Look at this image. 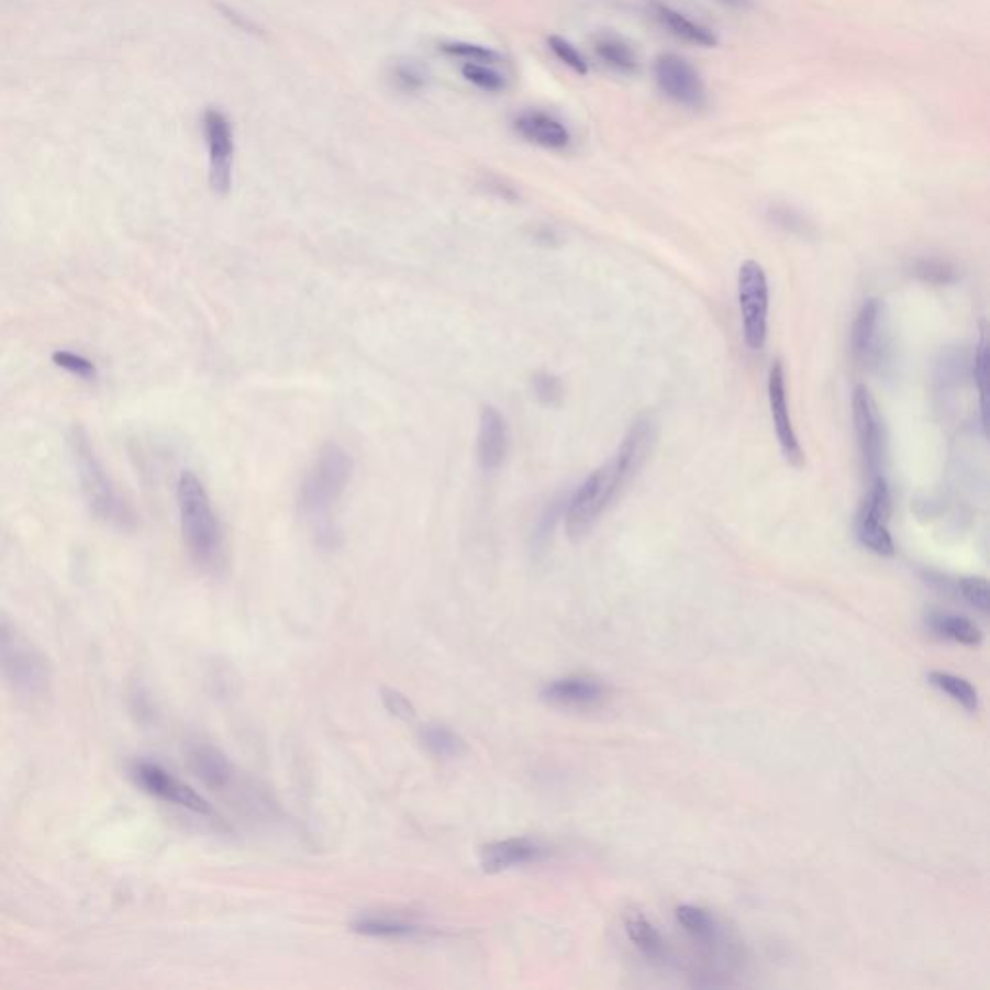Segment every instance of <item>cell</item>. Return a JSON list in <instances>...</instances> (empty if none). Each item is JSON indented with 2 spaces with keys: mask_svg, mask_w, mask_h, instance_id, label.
<instances>
[{
  "mask_svg": "<svg viewBox=\"0 0 990 990\" xmlns=\"http://www.w3.org/2000/svg\"><path fill=\"white\" fill-rule=\"evenodd\" d=\"M177 501L188 554L203 571H218L223 564V531L202 480L192 470L178 478Z\"/></svg>",
  "mask_w": 990,
  "mask_h": 990,
  "instance_id": "cell-1",
  "label": "cell"
},
{
  "mask_svg": "<svg viewBox=\"0 0 990 990\" xmlns=\"http://www.w3.org/2000/svg\"><path fill=\"white\" fill-rule=\"evenodd\" d=\"M353 470V457L341 445H325L300 483V515L312 523L325 521L348 488Z\"/></svg>",
  "mask_w": 990,
  "mask_h": 990,
  "instance_id": "cell-2",
  "label": "cell"
},
{
  "mask_svg": "<svg viewBox=\"0 0 990 990\" xmlns=\"http://www.w3.org/2000/svg\"><path fill=\"white\" fill-rule=\"evenodd\" d=\"M629 480L615 457L585 478L565 508V531L571 540H580L594 529L613 501L618 500Z\"/></svg>",
  "mask_w": 990,
  "mask_h": 990,
  "instance_id": "cell-3",
  "label": "cell"
},
{
  "mask_svg": "<svg viewBox=\"0 0 990 990\" xmlns=\"http://www.w3.org/2000/svg\"><path fill=\"white\" fill-rule=\"evenodd\" d=\"M70 445H73L76 467L80 470L78 475L81 478V486H84L86 498H88L93 513L99 519L107 521V523H129V509L122 503L119 493L114 491L113 486L109 482L105 470L99 465V460L96 459V453L91 449L88 435L84 434L80 427H76L73 435H70Z\"/></svg>",
  "mask_w": 990,
  "mask_h": 990,
  "instance_id": "cell-4",
  "label": "cell"
},
{
  "mask_svg": "<svg viewBox=\"0 0 990 990\" xmlns=\"http://www.w3.org/2000/svg\"><path fill=\"white\" fill-rule=\"evenodd\" d=\"M737 297H739L743 337L750 351H760L768 337V307L770 290L765 267L755 259H747L737 275Z\"/></svg>",
  "mask_w": 990,
  "mask_h": 990,
  "instance_id": "cell-5",
  "label": "cell"
},
{
  "mask_svg": "<svg viewBox=\"0 0 990 990\" xmlns=\"http://www.w3.org/2000/svg\"><path fill=\"white\" fill-rule=\"evenodd\" d=\"M892 513V493L882 475L872 476L869 496L863 501L861 511L857 515V540L863 548L869 549L880 557L896 554L894 538L888 531V519Z\"/></svg>",
  "mask_w": 990,
  "mask_h": 990,
  "instance_id": "cell-6",
  "label": "cell"
},
{
  "mask_svg": "<svg viewBox=\"0 0 990 990\" xmlns=\"http://www.w3.org/2000/svg\"><path fill=\"white\" fill-rule=\"evenodd\" d=\"M854 422L863 467L869 472L870 478L882 475L886 455L885 422L878 411L877 401L867 386L855 387Z\"/></svg>",
  "mask_w": 990,
  "mask_h": 990,
  "instance_id": "cell-7",
  "label": "cell"
},
{
  "mask_svg": "<svg viewBox=\"0 0 990 990\" xmlns=\"http://www.w3.org/2000/svg\"><path fill=\"white\" fill-rule=\"evenodd\" d=\"M654 78L664 96L676 101L677 105L689 109H702L709 101L707 88L701 74L687 58L666 53L654 63Z\"/></svg>",
  "mask_w": 990,
  "mask_h": 990,
  "instance_id": "cell-8",
  "label": "cell"
},
{
  "mask_svg": "<svg viewBox=\"0 0 990 990\" xmlns=\"http://www.w3.org/2000/svg\"><path fill=\"white\" fill-rule=\"evenodd\" d=\"M130 776L136 781L137 788L144 789L145 793H149L154 798L182 807L186 811H192L196 814H205V816L213 814L210 803L198 791H193L190 786H186L185 781L178 780L173 774L167 772L163 766L154 765V763H136L130 768Z\"/></svg>",
  "mask_w": 990,
  "mask_h": 990,
  "instance_id": "cell-9",
  "label": "cell"
},
{
  "mask_svg": "<svg viewBox=\"0 0 990 990\" xmlns=\"http://www.w3.org/2000/svg\"><path fill=\"white\" fill-rule=\"evenodd\" d=\"M205 142L210 149V185L218 196H226L233 186L234 140L231 122L218 109L203 114Z\"/></svg>",
  "mask_w": 990,
  "mask_h": 990,
  "instance_id": "cell-10",
  "label": "cell"
},
{
  "mask_svg": "<svg viewBox=\"0 0 990 990\" xmlns=\"http://www.w3.org/2000/svg\"><path fill=\"white\" fill-rule=\"evenodd\" d=\"M768 401L772 411L774 427L780 442L781 455L791 467L801 468L805 465V453L799 443L796 427L789 416L788 389H786V370L780 360H776L768 374Z\"/></svg>",
  "mask_w": 990,
  "mask_h": 990,
  "instance_id": "cell-11",
  "label": "cell"
},
{
  "mask_svg": "<svg viewBox=\"0 0 990 990\" xmlns=\"http://www.w3.org/2000/svg\"><path fill=\"white\" fill-rule=\"evenodd\" d=\"M852 348L855 360L867 368H877L882 363L886 351V308L882 300L863 302L854 323Z\"/></svg>",
  "mask_w": 990,
  "mask_h": 990,
  "instance_id": "cell-12",
  "label": "cell"
},
{
  "mask_svg": "<svg viewBox=\"0 0 990 990\" xmlns=\"http://www.w3.org/2000/svg\"><path fill=\"white\" fill-rule=\"evenodd\" d=\"M608 687L600 679L590 676H569L556 679L544 687L542 701L549 707L567 710L594 709L604 702Z\"/></svg>",
  "mask_w": 990,
  "mask_h": 990,
  "instance_id": "cell-13",
  "label": "cell"
},
{
  "mask_svg": "<svg viewBox=\"0 0 990 990\" xmlns=\"http://www.w3.org/2000/svg\"><path fill=\"white\" fill-rule=\"evenodd\" d=\"M511 447V432L508 420L496 407H483L478 424V442L476 455L486 472H496L503 467Z\"/></svg>",
  "mask_w": 990,
  "mask_h": 990,
  "instance_id": "cell-14",
  "label": "cell"
},
{
  "mask_svg": "<svg viewBox=\"0 0 990 990\" xmlns=\"http://www.w3.org/2000/svg\"><path fill=\"white\" fill-rule=\"evenodd\" d=\"M548 847L529 837H511L482 847L480 865L486 872L496 875L503 870L516 869L531 863H538L548 857Z\"/></svg>",
  "mask_w": 990,
  "mask_h": 990,
  "instance_id": "cell-15",
  "label": "cell"
},
{
  "mask_svg": "<svg viewBox=\"0 0 990 990\" xmlns=\"http://www.w3.org/2000/svg\"><path fill=\"white\" fill-rule=\"evenodd\" d=\"M515 129L526 142L546 149H564L571 142V134L565 124L548 113L534 111L523 114L516 119Z\"/></svg>",
  "mask_w": 990,
  "mask_h": 990,
  "instance_id": "cell-16",
  "label": "cell"
},
{
  "mask_svg": "<svg viewBox=\"0 0 990 990\" xmlns=\"http://www.w3.org/2000/svg\"><path fill=\"white\" fill-rule=\"evenodd\" d=\"M653 12L656 20L660 22L671 35H676L677 40L687 41L699 47H716V33L712 32L707 25L692 22L691 18L685 16L676 9H671L668 4L654 2Z\"/></svg>",
  "mask_w": 990,
  "mask_h": 990,
  "instance_id": "cell-17",
  "label": "cell"
},
{
  "mask_svg": "<svg viewBox=\"0 0 990 990\" xmlns=\"http://www.w3.org/2000/svg\"><path fill=\"white\" fill-rule=\"evenodd\" d=\"M623 923H625L629 941L635 944L636 950L641 952L648 961H654V964L666 961L668 958L666 941L661 938L660 931L641 911H627Z\"/></svg>",
  "mask_w": 990,
  "mask_h": 990,
  "instance_id": "cell-18",
  "label": "cell"
},
{
  "mask_svg": "<svg viewBox=\"0 0 990 990\" xmlns=\"http://www.w3.org/2000/svg\"><path fill=\"white\" fill-rule=\"evenodd\" d=\"M594 53L605 66L620 74H636L641 70V58L636 48L618 33L602 32L594 37Z\"/></svg>",
  "mask_w": 990,
  "mask_h": 990,
  "instance_id": "cell-19",
  "label": "cell"
},
{
  "mask_svg": "<svg viewBox=\"0 0 990 990\" xmlns=\"http://www.w3.org/2000/svg\"><path fill=\"white\" fill-rule=\"evenodd\" d=\"M188 763H190L192 772L211 789L225 788L233 776L225 755H221L218 749L208 747V745H196L193 749H190Z\"/></svg>",
  "mask_w": 990,
  "mask_h": 990,
  "instance_id": "cell-20",
  "label": "cell"
},
{
  "mask_svg": "<svg viewBox=\"0 0 990 990\" xmlns=\"http://www.w3.org/2000/svg\"><path fill=\"white\" fill-rule=\"evenodd\" d=\"M926 625L934 635L954 641L958 645L979 646L982 643V631L974 621L964 615L950 612H934L926 618Z\"/></svg>",
  "mask_w": 990,
  "mask_h": 990,
  "instance_id": "cell-21",
  "label": "cell"
},
{
  "mask_svg": "<svg viewBox=\"0 0 990 990\" xmlns=\"http://www.w3.org/2000/svg\"><path fill=\"white\" fill-rule=\"evenodd\" d=\"M928 683L933 685L936 691L943 692L948 699L958 702L961 709L967 712H977L979 710V692L974 685L969 683L964 677L950 674V671H931L928 674Z\"/></svg>",
  "mask_w": 990,
  "mask_h": 990,
  "instance_id": "cell-22",
  "label": "cell"
},
{
  "mask_svg": "<svg viewBox=\"0 0 990 990\" xmlns=\"http://www.w3.org/2000/svg\"><path fill=\"white\" fill-rule=\"evenodd\" d=\"M422 743L437 758L453 760L467 753V743L457 733L445 725H427L422 730Z\"/></svg>",
  "mask_w": 990,
  "mask_h": 990,
  "instance_id": "cell-23",
  "label": "cell"
},
{
  "mask_svg": "<svg viewBox=\"0 0 990 990\" xmlns=\"http://www.w3.org/2000/svg\"><path fill=\"white\" fill-rule=\"evenodd\" d=\"M356 933L374 938H409L419 934L422 928L414 923L393 917H363L353 925Z\"/></svg>",
  "mask_w": 990,
  "mask_h": 990,
  "instance_id": "cell-24",
  "label": "cell"
},
{
  "mask_svg": "<svg viewBox=\"0 0 990 990\" xmlns=\"http://www.w3.org/2000/svg\"><path fill=\"white\" fill-rule=\"evenodd\" d=\"M676 919L683 926L685 933L691 934L694 941L710 943L716 936V923L709 911L697 905H681L676 910Z\"/></svg>",
  "mask_w": 990,
  "mask_h": 990,
  "instance_id": "cell-25",
  "label": "cell"
},
{
  "mask_svg": "<svg viewBox=\"0 0 990 990\" xmlns=\"http://www.w3.org/2000/svg\"><path fill=\"white\" fill-rule=\"evenodd\" d=\"M974 379L975 387H977V391H979L982 430L987 432V424H989V407H987V386H989V343H987V333H985V330L981 331L979 345L975 348Z\"/></svg>",
  "mask_w": 990,
  "mask_h": 990,
  "instance_id": "cell-26",
  "label": "cell"
},
{
  "mask_svg": "<svg viewBox=\"0 0 990 990\" xmlns=\"http://www.w3.org/2000/svg\"><path fill=\"white\" fill-rule=\"evenodd\" d=\"M913 274L921 281L926 282V285H934V287L952 285L958 279V271H956V267L952 266L950 262L936 258L919 259L915 267H913Z\"/></svg>",
  "mask_w": 990,
  "mask_h": 990,
  "instance_id": "cell-27",
  "label": "cell"
},
{
  "mask_svg": "<svg viewBox=\"0 0 990 990\" xmlns=\"http://www.w3.org/2000/svg\"><path fill=\"white\" fill-rule=\"evenodd\" d=\"M442 51L452 57L467 58L470 63H478V65L501 63V55L498 51L482 47V45H472V43H443Z\"/></svg>",
  "mask_w": 990,
  "mask_h": 990,
  "instance_id": "cell-28",
  "label": "cell"
},
{
  "mask_svg": "<svg viewBox=\"0 0 990 990\" xmlns=\"http://www.w3.org/2000/svg\"><path fill=\"white\" fill-rule=\"evenodd\" d=\"M958 590L967 604L974 605L975 610H979V612L989 613V580L982 579V577H964L958 580Z\"/></svg>",
  "mask_w": 990,
  "mask_h": 990,
  "instance_id": "cell-29",
  "label": "cell"
},
{
  "mask_svg": "<svg viewBox=\"0 0 990 990\" xmlns=\"http://www.w3.org/2000/svg\"><path fill=\"white\" fill-rule=\"evenodd\" d=\"M532 391L540 403L546 407H557L564 399V386L559 378L549 371H538L532 376Z\"/></svg>",
  "mask_w": 990,
  "mask_h": 990,
  "instance_id": "cell-30",
  "label": "cell"
},
{
  "mask_svg": "<svg viewBox=\"0 0 990 990\" xmlns=\"http://www.w3.org/2000/svg\"><path fill=\"white\" fill-rule=\"evenodd\" d=\"M463 76L468 81H472L478 88L483 89V91H490V93H498L501 89H505V80L501 78V74L496 73L488 65L467 63V65L463 66Z\"/></svg>",
  "mask_w": 990,
  "mask_h": 990,
  "instance_id": "cell-31",
  "label": "cell"
},
{
  "mask_svg": "<svg viewBox=\"0 0 990 990\" xmlns=\"http://www.w3.org/2000/svg\"><path fill=\"white\" fill-rule=\"evenodd\" d=\"M548 45L549 48H552V53H554L564 65L569 66L572 73H577L579 76H587L588 63L585 60V57L580 55L579 51H577V47H572L569 41L559 37V35H552L548 40Z\"/></svg>",
  "mask_w": 990,
  "mask_h": 990,
  "instance_id": "cell-32",
  "label": "cell"
},
{
  "mask_svg": "<svg viewBox=\"0 0 990 990\" xmlns=\"http://www.w3.org/2000/svg\"><path fill=\"white\" fill-rule=\"evenodd\" d=\"M53 363L76 378L86 379V381L97 378L96 364L89 363L88 358H84V356L68 353V351H57L53 355Z\"/></svg>",
  "mask_w": 990,
  "mask_h": 990,
  "instance_id": "cell-33",
  "label": "cell"
},
{
  "mask_svg": "<svg viewBox=\"0 0 990 990\" xmlns=\"http://www.w3.org/2000/svg\"><path fill=\"white\" fill-rule=\"evenodd\" d=\"M381 702H383V707H386L387 712L391 716L399 718L403 722H411L416 716L414 704L404 697L403 692L397 691V689L383 687L381 689Z\"/></svg>",
  "mask_w": 990,
  "mask_h": 990,
  "instance_id": "cell-34",
  "label": "cell"
},
{
  "mask_svg": "<svg viewBox=\"0 0 990 990\" xmlns=\"http://www.w3.org/2000/svg\"><path fill=\"white\" fill-rule=\"evenodd\" d=\"M394 80L404 91H420L426 86L427 78L420 66L401 65L397 66V70H394Z\"/></svg>",
  "mask_w": 990,
  "mask_h": 990,
  "instance_id": "cell-35",
  "label": "cell"
},
{
  "mask_svg": "<svg viewBox=\"0 0 990 990\" xmlns=\"http://www.w3.org/2000/svg\"><path fill=\"white\" fill-rule=\"evenodd\" d=\"M770 215H772V221L776 225L786 229L789 233L807 234V231H809V225H807L803 215H799V213H796L793 210H788V208H776Z\"/></svg>",
  "mask_w": 990,
  "mask_h": 990,
  "instance_id": "cell-36",
  "label": "cell"
},
{
  "mask_svg": "<svg viewBox=\"0 0 990 990\" xmlns=\"http://www.w3.org/2000/svg\"><path fill=\"white\" fill-rule=\"evenodd\" d=\"M964 370V358H959L958 353H948L944 356V363L941 364V381L944 386H948L950 381L959 378V371Z\"/></svg>",
  "mask_w": 990,
  "mask_h": 990,
  "instance_id": "cell-37",
  "label": "cell"
},
{
  "mask_svg": "<svg viewBox=\"0 0 990 990\" xmlns=\"http://www.w3.org/2000/svg\"><path fill=\"white\" fill-rule=\"evenodd\" d=\"M720 2H724L725 7L739 10L749 9L750 4H753V0H720Z\"/></svg>",
  "mask_w": 990,
  "mask_h": 990,
  "instance_id": "cell-38",
  "label": "cell"
}]
</instances>
